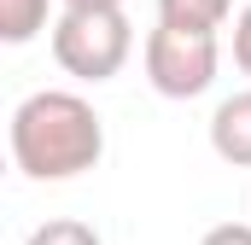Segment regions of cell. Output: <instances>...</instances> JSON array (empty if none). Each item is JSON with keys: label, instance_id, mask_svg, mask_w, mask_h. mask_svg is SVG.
<instances>
[{"label": "cell", "instance_id": "1", "mask_svg": "<svg viewBox=\"0 0 251 245\" xmlns=\"http://www.w3.org/2000/svg\"><path fill=\"white\" fill-rule=\"evenodd\" d=\"M100 158H105V122L82 94L41 88L12 111V164L29 181H76Z\"/></svg>", "mask_w": 251, "mask_h": 245}, {"label": "cell", "instance_id": "2", "mask_svg": "<svg viewBox=\"0 0 251 245\" xmlns=\"http://www.w3.org/2000/svg\"><path fill=\"white\" fill-rule=\"evenodd\" d=\"M134 53V24L123 6L100 12H59L53 18V59L76 82H111Z\"/></svg>", "mask_w": 251, "mask_h": 245}, {"label": "cell", "instance_id": "3", "mask_svg": "<svg viewBox=\"0 0 251 245\" xmlns=\"http://www.w3.org/2000/svg\"><path fill=\"white\" fill-rule=\"evenodd\" d=\"M216 64H222V47H216V35H204V29L158 24V29L146 35V82H152L164 99H199V94L216 82Z\"/></svg>", "mask_w": 251, "mask_h": 245}, {"label": "cell", "instance_id": "4", "mask_svg": "<svg viewBox=\"0 0 251 245\" xmlns=\"http://www.w3.org/2000/svg\"><path fill=\"white\" fill-rule=\"evenodd\" d=\"M210 152L234 170H251V88L228 94L210 111Z\"/></svg>", "mask_w": 251, "mask_h": 245}, {"label": "cell", "instance_id": "5", "mask_svg": "<svg viewBox=\"0 0 251 245\" xmlns=\"http://www.w3.org/2000/svg\"><path fill=\"white\" fill-rule=\"evenodd\" d=\"M234 0H158V24H176V29H204L216 35L228 24Z\"/></svg>", "mask_w": 251, "mask_h": 245}, {"label": "cell", "instance_id": "6", "mask_svg": "<svg viewBox=\"0 0 251 245\" xmlns=\"http://www.w3.org/2000/svg\"><path fill=\"white\" fill-rule=\"evenodd\" d=\"M47 29V0H0V41L24 47Z\"/></svg>", "mask_w": 251, "mask_h": 245}, {"label": "cell", "instance_id": "7", "mask_svg": "<svg viewBox=\"0 0 251 245\" xmlns=\"http://www.w3.org/2000/svg\"><path fill=\"white\" fill-rule=\"evenodd\" d=\"M24 245H100V234L88 222H76V216H53V222H41Z\"/></svg>", "mask_w": 251, "mask_h": 245}, {"label": "cell", "instance_id": "8", "mask_svg": "<svg viewBox=\"0 0 251 245\" xmlns=\"http://www.w3.org/2000/svg\"><path fill=\"white\" fill-rule=\"evenodd\" d=\"M234 64L251 76V6H240V18H234Z\"/></svg>", "mask_w": 251, "mask_h": 245}, {"label": "cell", "instance_id": "9", "mask_svg": "<svg viewBox=\"0 0 251 245\" xmlns=\"http://www.w3.org/2000/svg\"><path fill=\"white\" fill-rule=\"evenodd\" d=\"M199 245H251V222H216Z\"/></svg>", "mask_w": 251, "mask_h": 245}, {"label": "cell", "instance_id": "10", "mask_svg": "<svg viewBox=\"0 0 251 245\" xmlns=\"http://www.w3.org/2000/svg\"><path fill=\"white\" fill-rule=\"evenodd\" d=\"M100 6H123V0H64V12H100Z\"/></svg>", "mask_w": 251, "mask_h": 245}]
</instances>
